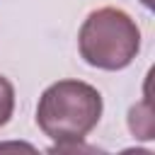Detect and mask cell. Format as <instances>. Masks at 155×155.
I'll use <instances>...</instances> for the list:
<instances>
[{
  "instance_id": "4",
  "label": "cell",
  "mask_w": 155,
  "mask_h": 155,
  "mask_svg": "<svg viewBox=\"0 0 155 155\" xmlns=\"http://www.w3.org/2000/svg\"><path fill=\"white\" fill-rule=\"evenodd\" d=\"M140 2H143L145 7H153V0H140Z\"/></svg>"
},
{
  "instance_id": "2",
  "label": "cell",
  "mask_w": 155,
  "mask_h": 155,
  "mask_svg": "<svg viewBox=\"0 0 155 155\" xmlns=\"http://www.w3.org/2000/svg\"><path fill=\"white\" fill-rule=\"evenodd\" d=\"M78 48L87 65L99 70H121L140 51V29L136 19L119 7L92 10L80 31Z\"/></svg>"
},
{
  "instance_id": "3",
  "label": "cell",
  "mask_w": 155,
  "mask_h": 155,
  "mask_svg": "<svg viewBox=\"0 0 155 155\" xmlns=\"http://www.w3.org/2000/svg\"><path fill=\"white\" fill-rule=\"evenodd\" d=\"M12 111H15V87L5 75H0V126H5L12 119Z\"/></svg>"
},
{
  "instance_id": "1",
  "label": "cell",
  "mask_w": 155,
  "mask_h": 155,
  "mask_svg": "<svg viewBox=\"0 0 155 155\" xmlns=\"http://www.w3.org/2000/svg\"><path fill=\"white\" fill-rule=\"evenodd\" d=\"M102 94L82 80H58L48 85L36 104V126L56 145L53 150H73L92 133L102 119Z\"/></svg>"
}]
</instances>
